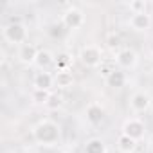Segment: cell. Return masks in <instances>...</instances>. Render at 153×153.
Segmentation results:
<instances>
[{"instance_id":"cell-3","label":"cell","mask_w":153,"mask_h":153,"mask_svg":"<svg viewBox=\"0 0 153 153\" xmlns=\"http://www.w3.org/2000/svg\"><path fill=\"white\" fill-rule=\"evenodd\" d=\"M78 58H79V61H81L83 67H87V68H96V67H99V65L103 63V51H101L99 45H94V43L83 45Z\"/></svg>"},{"instance_id":"cell-13","label":"cell","mask_w":153,"mask_h":153,"mask_svg":"<svg viewBox=\"0 0 153 153\" xmlns=\"http://www.w3.org/2000/svg\"><path fill=\"white\" fill-rule=\"evenodd\" d=\"M83 153H108V148L103 139L92 137L83 144Z\"/></svg>"},{"instance_id":"cell-8","label":"cell","mask_w":153,"mask_h":153,"mask_svg":"<svg viewBox=\"0 0 153 153\" xmlns=\"http://www.w3.org/2000/svg\"><path fill=\"white\" fill-rule=\"evenodd\" d=\"M33 87L34 90H47L51 92L52 87H56V79H54V74L47 72V70H38L33 78Z\"/></svg>"},{"instance_id":"cell-11","label":"cell","mask_w":153,"mask_h":153,"mask_svg":"<svg viewBox=\"0 0 153 153\" xmlns=\"http://www.w3.org/2000/svg\"><path fill=\"white\" fill-rule=\"evenodd\" d=\"M105 115H106V112H105V106L101 105V103H90L87 108H85V117H87V121L90 123V124H99L103 119H105Z\"/></svg>"},{"instance_id":"cell-2","label":"cell","mask_w":153,"mask_h":153,"mask_svg":"<svg viewBox=\"0 0 153 153\" xmlns=\"http://www.w3.org/2000/svg\"><path fill=\"white\" fill-rule=\"evenodd\" d=\"M2 36L7 43L22 47L24 43H27V27L22 22H9L7 25H4Z\"/></svg>"},{"instance_id":"cell-21","label":"cell","mask_w":153,"mask_h":153,"mask_svg":"<svg viewBox=\"0 0 153 153\" xmlns=\"http://www.w3.org/2000/svg\"><path fill=\"white\" fill-rule=\"evenodd\" d=\"M106 45H108L112 51H117V52H119V51L123 49V47H121V36H119V34H114V33L108 34V36H106Z\"/></svg>"},{"instance_id":"cell-1","label":"cell","mask_w":153,"mask_h":153,"mask_svg":"<svg viewBox=\"0 0 153 153\" xmlns=\"http://www.w3.org/2000/svg\"><path fill=\"white\" fill-rule=\"evenodd\" d=\"M33 137L40 146L52 148L61 142V126L52 119H42L33 128Z\"/></svg>"},{"instance_id":"cell-12","label":"cell","mask_w":153,"mask_h":153,"mask_svg":"<svg viewBox=\"0 0 153 153\" xmlns=\"http://www.w3.org/2000/svg\"><path fill=\"white\" fill-rule=\"evenodd\" d=\"M128 25L137 31V33H142V31H148L151 27V16L148 13H137V15H131L130 20H128Z\"/></svg>"},{"instance_id":"cell-19","label":"cell","mask_w":153,"mask_h":153,"mask_svg":"<svg viewBox=\"0 0 153 153\" xmlns=\"http://www.w3.org/2000/svg\"><path fill=\"white\" fill-rule=\"evenodd\" d=\"M61 105H63V96L58 94V92H51V97H49L45 106L49 110H58V108H61Z\"/></svg>"},{"instance_id":"cell-24","label":"cell","mask_w":153,"mask_h":153,"mask_svg":"<svg viewBox=\"0 0 153 153\" xmlns=\"http://www.w3.org/2000/svg\"><path fill=\"white\" fill-rule=\"evenodd\" d=\"M61 153H72V151H61Z\"/></svg>"},{"instance_id":"cell-9","label":"cell","mask_w":153,"mask_h":153,"mask_svg":"<svg viewBox=\"0 0 153 153\" xmlns=\"http://www.w3.org/2000/svg\"><path fill=\"white\" fill-rule=\"evenodd\" d=\"M38 52H40V49H36V45H33V43L27 42V43H24V45L18 49V59H20V63L31 67V65L36 63Z\"/></svg>"},{"instance_id":"cell-20","label":"cell","mask_w":153,"mask_h":153,"mask_svg":"<svg viewBox=\"0 0 153 153\" xmlns=\"http://www.w3.org/2000/svg\"><path fill=\"white\" fill-rule=\"evenodd\" d=\"M128 7H130V13H131V15L148 13V4L144 2V0H131V2L128 4Z\"/></svg>"},{"instance_id":"cell-18","label":"cell","mask_w":153,"mask_h":153,"mask_svg":"<svg viewBox=\"0 0 153 153\" xmlns=\"http://www.w3.org/2000/svg\"><path fill=\"white\" fill-rule=\"evenodd\" d=\"M49 97H51V92H47V90H33V94H31V99H33L34 105H43L45 106Z\"/></svg>"},{"instance_id":"cell-7","label":"cell","mask_w":153,"mask_h":153,"mask_svg":"<svg viewBox=\"0 0 153 153\" xmlns=\"http://www.w3.org/2000/svg\"><path fill=\"white\" fill-rule=\"evenodd\" d=\"M137 52L130 47H123L119 52H115V63L119 65V68L128 70V68H135L137 67Z\"/></svg>"},{"instance_id":"cell-22","label":"cell","mask_w":153,"mask_h":153,"mask_svg":"<svg viewBox=\"0 0 153 153\" xmlns=\"http://www.w3.org/2000/svg\"><path fill=\"white\" fill-rule=\"evenodd\" d=\"M149 148H151V151H153V135L149 137Z\"/></svg>"},{"instance_id":"cell-10","label":"cell","mask_w":153,"mask_h":153,"mask_svg":"<svg viewBox=\"0 0 153 153\" xmlns=\"http://www.w3.org/2000/svg\"><path fill=\"white\" fill-rule=\"evenodd\" d=\"M105 81H106V85L110 88H123L128 83V76H126V72L123 68H112L106 74V79Z\"/></svg>"},{"instance_id":"cell-5","label":"cell","mask_w":153,"mask_h":153,"mask_svg":"<svg viewBox=\"0 0 153 153\" xmlns=\"http://www.w3.org/2000/svg\"><path fill=\"white\" fill-rule=\"evenodd\" d=\"M123 133L128 135V137L133 139V140H140V139H144V135H146V124H144V121L139 119V117H130V119H126L124 124H123Z\"/></svg>"},{"instance_id":"cell-6","label":"cell","mask_w":153,"mask_h":153,"mask_svg":"<svg viewBox=\"0 0 153 153\" xmlns=\"http://www.w3.org/2000/svg\"><path fill=\"white\" fill-rule=\"evenodd\" d=\"M151 106V96L144 90H137L130 96V108L135 114H144Z\"/></svg>"},{"instance_id":"cell-14","label":"cell","mask_w":153,"mask_h":153,"mask_svg":"<svg viewBox=\"0 0 153 153\" xmlns=\"http://www.w3.org/2000/svg\"><path fill=\"white\" fill-rule=\"evenodd\" d=\"M54 59H56V56L49 51V49H40V52H38V58H36V67L40 68V70H47L51 65H54Z\"/></svg>"},{"instance_id":"cell-15","label":"cell","mask_w":153,"mask_h":153,"mask_svg":"<svg viewBox=\"0 0 153 153\" xmlns=\"http://www.w3.org/2000/svg\"><path fill=\"white\" fill-rule=\"evenodd\" d=\"M72 65H74V58L72 54L68 52H59L54 59V68L56 72H63V70H72Z\"/></svg>"},{"instance_id":"cell-16","label":"cell","mask_w":153,"mask_h":153,"mask_svg":"<svg viewBox=\"0 0 153 153\" xmlns=\"http://www.w3.org/2000/svg\"><path fill=\"white\" fill-rule=\"evenodd\" d=\"M135 148H137V140L130 139L128 135L121 133L117 137V149L121 153H135Z\"/></svg>"},{"instance_id":"cell-17","label":"cell","mask_w":153,"mask_h":153,"mask_svg":"<svg viewBox=\"0 0 153 153\" xmlns=\"http://www.w3.org/2000/svg\"><path fill=\"white\" fill-rule=\"evenodd\" d=\"M54 79H56V87L58 88H68L74 83V76L70 70H63V72H56L54 74Z\"/></svg>"},{"instance_id":"cell-23","label":"cell","mask_w":153,"mask_h":153,"mask_svg":"<svg viewBox=\"0 0 153 153\" xmlns=\"http://www.w3.org/2000/svg\"><path fill=\"white\" fill-rule=\"evenodd\" d=\"M151 67H153V56H151Z\"/></svg>"},{"instance_id":"cell-4","label":"cell","mask_w":153,"mask_h":153,"mask_svg":"<svg viewBox=\"0 0 153 153\" xmlns=\"http://www.w3.org/2000/svg\"><path fill=\"white\" fill-rule=\"evenodd\" d=\"M61 22H63V25H65L67 29L76 31V29L83 27V24H85V13H83L79 7H68V9L63 11Z\"/></svg>"}]
</instances>
